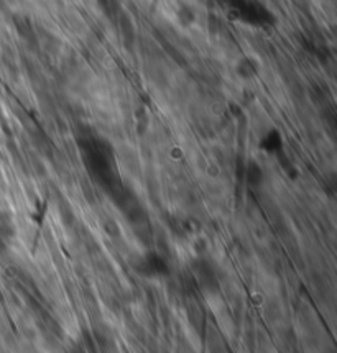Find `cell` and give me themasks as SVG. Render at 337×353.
Segmentation results:
<instances>
[{"label":"cell","instance_id":"1","mask_svg":"<svg viewBox=\"0 0 337 353\" xmlns=\"http://www.w3.org/2000/svg\"><path fill=\"white\" fill-rule=\"evenodd\" d=\"M193 274L196 276L200 286L206 292H215L219 290V278L218 271L213 266V263L207 260H194L191 263Z\"/></svg>","mask_w":337,"mask_h":353},{"label":"cell","instance_id":"2","mask_svg":"<svg viewBox=\"0 0 337 353\" xmlns=\"http://www.w3.org/2000/svg\"><path fill=\"white\" fill-rule=\"evenodd\" d=\"M168 270L170 268H168L166 260L162 255H158L157 252L145 253V255L138 260V266H137L138 273L148 278L165 276V274H168Z\"/></svg>","mask_w":337,"mask_h":353}]
</instances>
